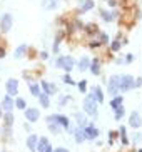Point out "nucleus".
<instances>
[{"mask_svg":"<svg viewBox=\"0 0 142 152\" xmlns=\"http://www.w3.org/2000/svg\"><path fill=\"white\" fill-rule=\"evenodd\" d=\"M12 107H14V100H12V97H10V95H7V97L3 99V109L10 112V110H12Z\"/></svg>","mask_w":142,"mask_h":152,"instance_id":"ddd939ff","label":"nucleus"},{"mask_svg":"<svg viewBox=\"0 0 142 152\" xmlns=\"http://www.w3.org/2000/svg\"><path fill=\"white\" fill-rule=\"evenodd\" d=\"M55 5H57V0H42V7L45 10H52L55 8Z\"/></svg>","mask_w":142,"mask_h":152,"instance_id":"f8f14e48","label":"nucleus"},{"mask_svg":"<svg viewBox=\"0 0 142 152\" xmlns=\"http://www.w3.org/2000/svg\"><path fill=\"white\" fill-rule=\"evenodd\" d=\"M94 97L97 99V102H102V100H104V95H102V90L99 89V87H95V89H94Z\"/></svg>","mask_w":142,"mask_h":152,"instance_id":"f3484780","label":"nucleus"},{"mask_svg":"<svg viewBox=\"0 0 142 152\" xmlns=\"http://www.w3.org/2000/svg\"><path fill=\"white\" fill-rule=\"evenodd\" d=\"M54 152H69L67 149H64V147H60V149H55Z\"/></svg>","mask_w":142,"mask_h":152,"instance_id":"72a5a7b5","label":"nucleus"},{"mask_svg":"<svg viewBox=\"0 0 142 152\" xmlns=\"http://www.w3.org/2000/svg\"><path fill=\"white\" fill-rule=\"evenodd\" d=\"M44 152H52V147L48 146V147H47V149H45V151H44Z\"/></svg>","mask_w":142,"mask_h":152,"instance_id":"c9c22d12","label":"nucleus"},{"mask_svg":"<svg viewBox=\"0 0 142 152\" xmlns=\"http://www.w3.org/2000/svg\"><path fill=\"white\" fill-rule=\"evenodd\" d=\"M37 147H39V152H44V151H45V149L48 147L47 139H45V137H42V139L39 140V146H37Z\"/></svg>","mask_w":142,"mask_h":152,"instance_id":"2eb2a0df","label":"nucleus"},{"mask_svg":"<svg viewBox=\"0 0 142 152\" xmlns=\"http://www.w3.org/2000/svg\"><path fill=\"white\" fill-rule=\"evenodd\" d=\"M48 122H57V124H60L62 127H69V120L67 117H64V115H59V114H55V115H50L48 117Z\"/></svg>","mask_w":142,"mask_h":152,"instance_id":"39448f33","label":"nucleus"},{"mask_svg":"<svg viewBox=\"0 0 142 152\" xmlns=\"http://www.w3.org/2000/svg\"><path fill=\"white\" fill-rule=\"evenodd\" d=\"M57 65L60 67V69H65V72H69V70L74 69V59L72 57H62V59H59Z\"/></svg>","mask_w":142,"mask_h":152,"instance_id":"20e7f679","label":"nucleus"},{"mask_svg":"<svg viewBox=\"0 0 142 152\" xmlns=\"http://www.w3.org/2000/svg\"><path fill=\"white\" fill-rule=\"evenodd\" d=\"M110 105H112V109H119V107H122V97H115Z\"/></svg>","mask_w":142,"mask_h":152,"instance_id":"6ab92c4d","label":"nucleus"},{"mask_svg":"<svg viewBox=\"0 0 142 152\" xmlns=\"http://www.w3.org/2000/svg\"><path fill=\"white\" fill-rule=\"evenodd\" d=\"M15 105L19 107V109H25V100H24V99H17Z\"/></svg>","mask_w":142,"mask_h":152,"instance_id":"cd10ccee","label":"nucleus"},{"mask_svg":"<svg viewBox=\"0 0 142 152\" xmlns=\"http://www.w3.org/2000/svg\"><path fill=\"white\" fill-rule=\"evenodd\" d=\"M84 135H85V139H95V137L99 135V130H97L94 126H89V127H85Z\"/></svg>","mask_w":142,"mask_h":152,"instance_id":"6e6552de","label":"nucleus"},{"mask_svg":"<svg viewBox=\"0 0 142 152\" xmlns=\"http://www.w3.org/2000/svg\"><path fill=\"white\" fill-rule=\"evenodd\" d=\"M5 122H7V126H10V124L14 122V115H12V112H8L7 115H5Z\"/></svg>","mask_w":142,"mask_h":152,"instance_id":"a878e982","label":"nucleus"},{"mask_svg":"<svg viewBox=\"0 0 142 152\" xmlns=\"http://www.w3.org/2000/svg\"><path fill=\"white\" fill-rule=\"evenodd\" d=\"M92 7H94V2H92V0H87V2L82 5V10H90Z\"/></svg>","mask_w":142,"mask_h":152,"instance_id":"b1692460","label":"nucleus"},{"mask_svg":"<svg viewBox=\"0 0 142 152\" xmlns=\"http://www.w3.org/2000/svg\"><path fill=\"white\" fill-rule=\"evenodd\" d=\"M84 109H85V112L90 114V115H97V99H95L92 94L85 97V100H84Z\"/></svg>","mask_w":142,"mask_h":152,"instance_id":"f257e3e1","label":"nucleus"},{"mask_svg":"<svg viewBox=\"0 0 142 152\" xmlns=\"http://www.w3.org/2000/svg\"><path fill=\"white\" fill-rule=\"evenodd\" d=\"M12 24H14V19H12L10 13L2 15V19H0V30H2V32H8V30L12 28Z\"/></svg>","mask_w":142,"mask_h":152,"instance_id":"7ed1b4c3","label":"nucleus"},{"mask_svg":"<svg viewBox=\"0 0 142 152\" xmlns=\"http://www.w3.org/2000/svg\"><path fill=\"white\" fill-rule=\"evenodd\" d=\"M79 89H80V92H85V82H84V80L79 84Z\"/></svg>","mask_w":142,"mask_h":152,"instance_id":"7c9ffc66","label":"nucleus"},{"mask_svg":"<svg viewBox=\"0 0 142 152\" xmlns=\"http://www.w3.org/2000/svg\"><path fill=\"white\" fill-rule=\"evenodd\" d=\"M69 100H70L69 97H60V100H59V105H60V107H62V105H65Z\"/></svg>","mask_w":142,"mask_h":152,"instance_id":"c85d7f7f","label":"nucleus"},{"mask_svg":"<svg viewBox=\"0 0 142 152\" xmlns=\"http://www.w3.org/2000/svg\"><path fill=\"white\" fill-rule=\"evenodd\" d=\"M37 142H39L37 135H30V137L27 139V147L30 149V151H35V149H37Z\"/></svg>","mask_w":142,"mask_h":152,"instance_id":"9b49d317","label":"nucleus"},{"mask_svg":"<svg viewBox=\"0 0 142 152\" xmlns=\"http://www.w3.org/2000/svg\"><path fill=\"white\" fill-rule=\"evenodd\" d=\"M102 17H104L105 20H110V19H112V15H109L107 12H102Z\"/></svg>","mask_w":142,"mask_h":152,"instance_id":"2f4dec72","label":"nucleus"},{"mask_svg":"<svg viewBox=\"0 0 142 152\" xmlns=\"http://www.w3.org/2000/svg\"><path fill=\"white\" fill-rule=\"evenodd\" d=\"M39 117H40V114L37 109H27L25 110V119L28 122H35V120H39Z\"/></svg>","mask_w":142,"mask_h":152,"instance_id":"423d86ee","label":"nucleus"},{"mask_svg":"<svg viewBox=\"0 0 142 152\" xmlns=\"http://www.w3.org/2000/svg\"><path fill=\"white\" fill-rule=\"evenodd\" d=\"M84 139H85L84 132H82V130H77V132H75V140H77V142L80 144V142H84Z\"/></svg>","mask_w":142,"mask_h":152,"instance_id":"4be33fe9","label":"nucleus"},{"mask_svg":"<svg viewBox=\"0 0 142 152\" xmlns=\"http://www.w3.org/2000/svg\"><path fill=\"white\" fill-rule=\"evenodd\" d=\"M25 50H27V45H20L19 49H17V52H15V57H17V59H19V57H22Z\"/></svg>","mask_w":142,"mask_h":152,"instance_id":"412c9836","label":"nucleus"},{"mask_svg":"<svg viewBox=\"0 0 142 152\" xmlns=\"http://www.w3.org/2000/svg\"><path fill=\"white\" fill-rule=\"evenodd\" d=\"M122 115H124V109H122V107L115 109V119H117V120H119V119H122Z\"/></svg>","mask_w":142,"mask_h":152,"instance_id":"393cba45","label":"nucleus"},{"mask_svg":"<svg viewBox=\"0 0 142 152\" xmlns=\"http://www.w3.org/2000/svg\"><path fill=\"white\" fill-rule=\"evenodd\" d=\"M5 57V52H3V49H0V59H3Z\"/></svg>","mask_w":142,"mask_h":152,"instance_id":"f704fd0d","label":"nucleus"},{"mask_svg":"<svg viewBox=\"0 0 142 152\" xmlns=\"http://www.w3.org/2000/svg\"><path fill=\"white\" fill-rule=\"evenodd\" d=\"M119 49H121V44H119V42H114V44H112V50H119Z\"/></svg>","mask_w":142,"mask_h":152,"instance_id":"c756f323","label":"nucleus"},{"mask_svg":"<svg viewBox=\"0 0 142 152\" xmlns=\"http://www.w3.org/2000/svg\"><path fill=\"white\" fill-rule=\"evenodd\" d=\"M17 89H19V82H17L15 79H10L7 82V92H8V95H15V94L19 92Z\"/></svg>","mask_w":142,"mask_h":152,"instance_id":"0eeeda50","label":"nucleus"},{"mask_svg":"<svg viewBox=\"0 0 142 152\" xmlns=\"http://www.w3.org/2000/svg\"><path fill=\"white\" fill-rule=\"evenodd\" d=\"M87 67H89V59H87V57H82L80 64H79V70H85Z\"/></svg>","mask_w":142,"mask_h":152,"instance_id":"a211bd4d","label":"nucleus"},{"mask_svg":"<svg viewBox=\"0 0 142 152\" xmlns=\"http://www.w3.org/2000/svg\"><path fill=\"white\" fill-rule=\"evenodd\" d=\"M129 124L134 127V129H137V127H141L142 120H141V115H139V112H132V115H130V119H129Z\"/></svg>","mask_w":142,"mask_h":152,"instance_id":"9d476101","label":"nucleus"},{"mask_svg":"<svg viewBox=\"0 0 142 152\" xmlns=\"http://www.w3.org/2000/svg\"><path fill=\"white\" fill-rule=\"evenodd\" d=\"M42 87H44V90H45L47 94H55L57 92V87H55L54 84L50 85V84H47V82H42Z\"/></svg>","mask_w":142,"mask_h":152,"instance_id":"4468645a","label":"nucleus"},{"mask_svg":"<svg viewBox=\"0 0 142 152\" xmlns=\"http://www.w3.org/2000/svg\"><path fill=\"white\" fill-rule=\"evenodd\" d=\"M119 90V77H112L110 79V84H109V94L110 95H115Z\"/></svg>","mask_w":142,"mask_h":152,"instance_id":"1a4fd4ad","label":"nucleus"},{"mask_svg":"<svg viewBox=\"0 0 142 152\" xmlns=\"http://www.w3.org/2000/svg\"><path fill=\"white\" fill-rule=\"evenodd\" d=\"M39 100H40L42 107H48V97H47V95L40 94V95H39Z\"/></svg>","mask_w":142,"mask_h":152,"instance_id":"aec40b11","label":"nucleus"},{"mask_svg":"<svg viewBox=\"0 0 142 152\" xmlns=\"http://www.w3.org/2000/svg\"><path fill=\"white\" fill-rule=\"evenodd\" d=\"M134 85H135L134 77H130V75H122V77H119V89H121V90H129V89H132Z\"/></svg>","mask_w":142,"mask_h":152,"instance_id":"f03ea898","label":"nucleus"},{"mask_svg":"<svg viewBox=\"0 0 142 152\" xmlns=\"http://www.w3.org/2000/svg\"><path fill=\"white\" fill-rule=\"evenodd\" d=\"M75 120H77V124L84 126V124H85V117H84V114H75Z\"/></svg>","mask_w":142,"mask_h":152,"instance_id":"5701e85b","label":"nucleus"},{"mask_svg":"<svg viewBox=\"0 0 142 152\" xmlns=\"http://www.w3.org/2000/svg\"><path fill=\"white\" fill-rule=\"evenodd\" d=\"M64 82H67V84H74V82H72V79H70L69 75H65V77H64Z\"/></svg>","mask_w":142,"mask_h":152,"instance_id":"473e14b6","label":"nucleus"},{"mask_svg":"<svg viewBox=\"0 0 142 152\" xmlns=\"http://www.w3.org/2000/svg\"><path fill=\"white\" fill-rule=\"evenodd\" d=\"M90 69H92V72H94V74H99V62H97V60H94Z\"/></svg>","mask_w":142,"mask_h":152,"instance_id":"bb28decb","label":"nucleus"},{"mask_svg":"<svg viewBox=\"0 0 142 152\" xmlns=\"http://www.w3.org/2000/svg\"><path fill=\"white\" fill-rule=\"evenodd\" d=\"M0 119H2V107H0Z\"/></svg>","mask_w":142,"mask_h":152,"instance_id":"e433bc0d","label":"nucleus"},{"mask_svg":"<svg viewBox=\"0 0 142 152\" xmlns=\"http://www.w3.org/2000/svg\"><path fill=\"white\" fill-rule=\"evenodd\" d=\"M30 92H32V95H35V97H39V95H40V87L37 85V84H32V85H30Z\"/></svg>","mask_w":142,"mask_h":152,"instance_id":"dca6fc26","label":"nucleus"}]
</instances>
